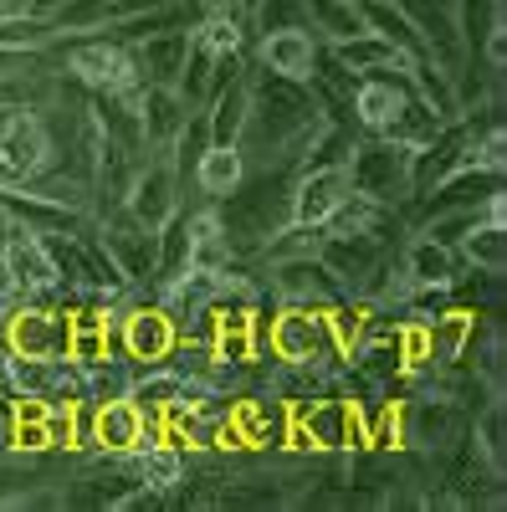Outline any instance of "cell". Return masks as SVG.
Listing matches in <instances>:
<instances>
[{"label":"cell","instance_id":"obj_1","mask_svg":"<svg viewBox=\"0 0 507 512\" xmlns=\"http://www.w3.org/2000/svg\"><path fill=\"white\" fill-rule=\"evenodd\" d=\"M47 57H62V72L77 82L82 93H139V67H134V47L129 41H113L108 31L98 36H72V41H52Z\"/></svg>","mask_w":507,"mask_h":512},{"label":"cell","instance_id":"obj_2","mask_svg":"<svg viewBox=\"0 0 507 512\" xmlns=\"http://www.w3.org/2000/svg\"><path fill=\"white\" fill-rule=\"evenodd\" d=\"M349 185L374 205L405 210L415 195V149H400L379 134H359L349 149Z\"/></svg>","mask_w":507,"mask_h":512},{"label":"cell","instance_id":"obj_3","mask_svg":"<svg viewBox=\"0 0 507 512\" xmlns=\"http://www.w3.org/2000/svg\"><path fill=\"white\" fill-rule=\"evenodd\" d=\"M262 344L287 369H333L344 359V349H338L333 333H328V318L318 308H298V303L272 308V328L262 333Z\"/></svg>","mask_w":507,"mask_h":512},{"label":"cell","instance_id":"obj_4","mask_svg":"<svg viewBox=\"0 0 507 512\" xmlns=\"http://www.w3.org/2000/svg\"><path fill=\"white\" fill-rule=\"evenodd\" d=\"M57 159L52 123L41 108H6L0 118V185H26Z\"/></svg>","mask_w":507,"mask_h":512},{"label":"cell","instance_id":"obj_5","mask_svg":"<svg viewBox=\"0 0 507 512\" xmlns=\"http://www.w3.org/2000/svg\"><path fill=\"white\" fill-rule=\"evenodd\" d=\"M88 221H93L103 251L113 256V267L123 272V282H129V287H154V292H159V282H154V231H149L144 221H134L129 210H123V200L93 210Z\"/></svg>","mask_w":507,"mask_h":512},{"label":"cell","instance_id":"obj_6","mask_svg":"<svg viewBox=\"0 0 507 512\" xmlns=\"http://www.w3.org/2000/svg\"><path fill=\"white\" fill-rule=\"evenodd\" d=\"M287 405H292V425L303 431L308 451H359L364 446V420L349 395H303Z\"/></svg>","mask_w":507,"mask_h":512},{"label":"cell","instance_id":"obj_7","mask_svg":"<svg viewBox=\"0 0 507 512\" xmlns=\"http://www.w3.org/2000/svg\"><path fill=\"white\" fill-rule=\"evenodd\" d=\"M180 190L185 185L175 175V164H169V154H144L134 164L129 185H123V210H129L134 221H144L149 231H159L180 210Z\"/></svg>","mask_w":507,"mask_h":512},{"label":"cell","instance_id":"obj_8","mask_svg":"<svg viewBox=\"0 0 507 512\" xmlns=\"http://www.w3.org/2000/svg\"><path fill=\"white\" fill-rule=\"evenodd\" d=\"M67 308L57 303H26L6 318L0 338H6V354H21V359H67Z\"/></svg>","mask_w":507,"mask_h":512},{"label":"cell","instance_id":"obj_9","mask_svg":"<svg viewBox=\"0 0 507 512\" xmlns=\"http://www.w3.org/2000/svg\"><path fill=\"white\" fill-rule=\"evenodd\" d=\"M0 272H6V282H11L21 297L57 292V287H62L47 241H41L36 231H26V226H16V221L6 226V236H0Z\"/></svg>","mask_w":507,"mask_h":512},{"label":"cell","instance_id":"obj_10","mask_svg":"<svg viewBox=\"0 0 507 512\" xmlns=\"http://www.w3.org/2000/svg\"><path fill=\"white\" fill-rule=\"evenodd\" d=\"M349 195H354L349 164H313V169H298V175H292V221L328 226L338 210H344Z\"/></svg>","mask_w":507,"mask_h":512},{"label":"cell","instance_id":"obj_11","mask_svg":"<svg viewBox=\"0 0 507 512\" xmlns=\"http://www.w3.org/2000/svg\"><path fill=\"white\" fill-rule=\"evenodd\" d=\"M390 251V241L379 236H364V231H328L323 226V241H318V262L333 272V282L344 287L349 297H359V287L369 282V272L379 267V256Z\"/></svg>","mask_w":507,"mask_h":512},{"label":"cell","instance_id":"obj_12","mask_svg":"<svg viewBox=\"0 0 507 512\" xmlns=\"http://www.w3.org/2000/svg\"><path fill=\"white\" fill-rule=\"evenodd\" d=\"M231 425L241 436V451H277L287 441V425H292V405L282 390L267 395H236L231 405Z\"/></svg>","mask_w":507,"mask_h":512},{"label":"cell","instance_id":"obj_13","mask_svg":"<svg viewBox=\"0 0 507 512\" xmlns=\"http://www.w3.org/2000/svg\"><path fill=\"white\" fill-rule=\"evenodd\" d=\"M318 52H323V41L308 26H272V31H257V57L251 62L267 67L272 77L308 82L318 67Z\"/></svg>","mask_w":507,"mask_h":512},{"label":"cell","instance_id":"obj_14","mask_svg":"<svg viewBox=\"0 0 507 512\" xmlns=\"http://www.w3.org/2000/svg\"><path fill=\"white\" fill-rule=\"evenodd\" d=\"M272 297L277 303H298V308H333L338 297H349L333 282V272L318 262V256H287V262H272Z\"/></svg>","mask_w":507,"mask_h":512},{"label":"cell","instance_id":"obj_15","mask_svg":"<svg viewBox=\"0 0 507 512\" xmlns=\"http://www.w3.org/2000/svg\"><path fill=\"white\" fill-rule=\"evenodd\" d=\"M467 415L456 410V400L441 395H420L410 405H400V446H420V451H441L451 441H461Z\"/></svg>","mask_w":507,"mask_h":512},{"label":"cell","instance_id":"obj_16","mask_svg":"<svg viewBox=\"0 0 507 512\" xmlns=\"http://www.w3.org/2000/svg\"><path fill=\"white\" fill-rule=\"evenodd\" d=\"M410 98V77L405 72H369L354 82V93H349V118L359 134H385V123L405 108Z\"/></svg>","mask_w":507,"mask_h":512},{"label":"cell","instance_id":"obj_17","mask_svg":"<svg viewBox=\"0 0 507 512\" xmlns=\"http://www.w3.org/2000/svg\"><path fill=\"white\" fill-rule=\"evenodd\" d=\"M144 436H164V425H159V420H144V410H139L129 395L103 400V405L93 410V451L123 456V451H134Z\"/></svg>","mask_w":507,"mask_h":512},{"label":"cell","instance_id":"obj_18","mask_svg":"<svg viewBox=\"0 0 507 512\" xmlns=\"http://www.w3.org/2000/svg\"><path fill=\"white\" fill-rule=\"evenodd\" d=\"M400 267H405V282L410 292L415 287H456L461 277H467V267H461V256L431 236L410 231V241L400 246Z\"/></svg>","mask_w":507,"mask_h":512},{"label":"cell","instance_id":"obj_19","mask_svg":"<svg viewBox=\"0 0 507 512\" xmlns=\"http://www.w3.org/2000/svg\"><path fill=\"white\" fill-rule=\"evenodd\" d=\"M195 108L175 88H144L139 93V128H144V154H169L180 139V128Z\"/></svg>","mask_w":507,"mask_h":512},{"label":"cell","instance_id":"obj_20","mask_svg":"<svg viewBox=\"0 0 507 512\" xmlns=\"http://www.w3.org/2000/svg\"><path fill=\"white\" fill-rule=\"evenodd\" d=\"M129 47H134V67H139L144 88H175L185 52H190V31H159V36L129 41Z\"/></svg>","mask_w":507,"mask_h":512},{"label":"cell","instance_id":"obj_21","mask_svg":"<svg viewBox=\"0 0 507 512\" xmlns=\"http://www.w3.org/2000/svg\"><path fill=\"white\" fill-rule=\"evenodd\" d=\"M333 62L344 67V72H354V77H369V72H405L410 77V57L405 52H395L379 31H359V36H349V41H333Z\"/></svg>","mask_w":507,"mask_h":512},{"label":"cell","instance_id":"obj_22","mask_svg":"<svg viewBox=\"0 0 507 512\" xmlns=\"http://www.w3.org/2000/svg\"><path fill=\"white\" fill-rule=\"evenodd\" d=\"M226 267H236V251L226 241V226L216 216V205L190 210V272H210V277H216Z\"/></svg>","mask_w":507,"mask_h":512},{"label":"cell","instance_id":"obj_23","mask_svg":"<svg viewBox=\"0 0 507 512\" xmlns=\"http://www.w3.org/2000/svg\"><path fill=\"white\" fill-rule=\"evenodd\" d=\"M241 180H246V154H241L236 144H210V149L195 159V169H190V185L205 195V205L226 200Z\"/></svg>","mask_w":507,"mask_h":512},{"label":"cell","instance_id":"obj_24","mask_svg":"<svg viewBox=\"0 0 507 512\" xmlns=\"http://www.w3.org/2000/svg\"><path fill=\"white\" fill-rule=\"evenodd\" d=\"M482 323H477V313H467V308H446V313H436L431 323H426V344H431V369L436 364H456V359H467V349H472V333H477ZM415 379V374H410Z\"/></svg>","mask_w":507,"mask_h":512},{"label":"cell","instance_id":"obj_25","mask_svg":"<svg viewBox=\"0 0 507 512\" xmlns=\"http://www.w3.org/2000/svg\"><path fill=\"white\" fill-rule=\"evenodd\" d=\"M303 26L323 41V47L369 31V26H364V11H359V0H303Z\"/></svg>","mask_w":507,"mask_h":512},{"label":"cell","instance_id":"obj_26","mask_svg":"<svg viewBox=\"0 0 507 512\" xmlns=\"http://www.w3.org/2000/svg\"><path fill=\"white\" fill-rule=\"evenodd\" d=\"M446 128V118H436V108L431 103H420L415 98V88H410V98H405V108L385 123V134L379 139H390V144H400V149H426V144H436V134Z\"/></svg>","mask_w":507,"mask_h":512},{"label":"cell","instance_id":"obj_27","mask_svg":"<svg viewBox=\"0 0 507 512\" xmlns=\"http://www.w3.org/2000/svg\"><path fill=\"white\" fill-rule=\"evenodd\" d=\"M57 41H72V36H98L118 21V0H62V6L47 16Z\"/></svg>","mask_w":507,"mask_h":512},{"label":"cell","instance_id":"obj_28","mask_svg":"<svg viewBox=\"0 0 507 512\" xmlns=\"http://www.w3.org/2000/svg\"><path fill=\"white\" fill-rule=\"evenodd\" d=\"M456 256H461V267H467V272L502 277L507 272V226H487V221L472 226L467 236H461Z\"/></svg>","mask_w":507,"mask_h":512},{"label":"cell","instance_id":"obj_29","mask_svg":"<svg viewBox=\"0 0 507 512\" xmlns=\"http://www.w3.org/2000/svg\"><path fill=\"white\" fill-rule=\"evenodd\" d=\"M57 41L52 21L36 11H0V52H47Z\"/></svg>","mask_w":507,"mask_h":512},{"label":"cell","instance_id":"obj_30","mask_svg":"<svg viewBox=\"0 0 507 512\" xmlns=\"http://www.w3.org/2000/svg\"><path fill=\"white\" fill-rule=\"evenodd\" d=\"M410 88H415V98L420 103H431L436 108V118H461V103H456V88H451V77L441 72V67H431V62H415L410 67Z\"/></svg>","mask_w":507,"mask_h":512},{"label":"cell","instance_id":"obj_31","mask_svg":"<svg viewBox=\"0 0 507 512\" xmlns=\"http://www.w3.org/2000/svg\"><path fill=\"white\" fill-rule=\"evenodd\" d=\"M472 441H477V451L492 461V472L502 477V466H507V410H502V400H492V405L477 415Z\"/></svg>","mask_w":507,"mask_h":512},{"label":"cell","instance_id":"obj_32","mask_svg":"<svg viewBox=\"0 0 507 512\" xmlns=\"http://www.w3.org/2000/svg\"><path fill=\"white\" fill-rule=\"evenodd\" d=\"M210 77H216V57H210L205 47H195V41H190V52H185V67H180L175 93H180L190 108H205V98H210Z\"/></svg>","mask_w":507,"mask_h":512},{"label":"cell","instance_id":"obj_33","mask_svg":"<svg viewBox=\"0 0 507 512\" xmlns=\"http://www.w3.org/2000/svg\"><path fill=\"white\" fill-rule=\"evenodd\" d=\"M16 308H21V292L6 282V272H0V328H6V318H11Z\"/></svg>","mask_w":507,"mask_h":512}]
</instances>
